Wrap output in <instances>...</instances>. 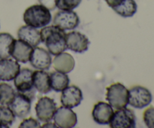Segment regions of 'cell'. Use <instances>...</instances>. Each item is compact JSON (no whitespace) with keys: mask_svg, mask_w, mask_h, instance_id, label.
<instances>
[{"mask_svg":"<svg viewBox=\"0 0 154 128\" xmlns=\"http://www.w3.org/2000/svg\"><path fill=\"white\" fill-rule=\"evenodd\" d=\"M65 30L52 25L41 30V42L45 43L48 52L56 56L67 50Z\"/></svg>","mask_w":154,"mask_h":128,"instance_id":"obj_1","label":"cell"},{"mask_svg":"<svg viewBox=\"0 0 154 128\" xmlns=\"http://www.w3.org/2000/svg\"><path fill=\"white\" fill-rule=\"evenodd\" d=\"M52 16L48 8L42 5H33L23 14V21L26 25L35 28H43L51 22Z\"/></svg>","mask_w":154,"mask_h":128,"instance_id":"obj_2","label":"cell"},{"mask_svg":"<svg viewBox=\"0 0 154 128\" xmlns=\"http://www.w3.org/2000/svg\"><path fill=\"white\" fill-rule=\"evenodd\" d=\"M106 99L113 108H126L129 104V90L121 83H114L107 87Z\"/></svg>","mask_w":154,"mask_h":128,"instance_id":"obj_3","label":"cell"},{"mask_svg":"<svg viewBox=\"0 0 154 128\" xmlns=\"http://www.w3.org/2000/svg\"><path fill=\"white\" fill-rule=\"evenodd\" d=\"M32 75V71L24 68L23 69H20L19 72L14 79L17 92L26 95L32 100L35 97L36 92V89L33 85Z\"/></svg>","mask_w":154,"mask_h":128,"instance_id":"obj_4","label":"cell"},{"mask_svg":"<svg viewBox=\"0 0 154 128\" xmlns=\"http://www.w3.org/2000/svg\"><path fill=\"white\" fill-rule=\"evenodd\" d=\"M112 128H134L136 125V117L132 110L123 108L114 111L110 122Z\"/></svg>","mask_w":154,"mask_h":128,"instance_id":"obj_5","label":"cell"},{"mask_svg":"<svg viewBox=\"0 0 154 128\" xmlns=\"http://www.w3.org/2000/svg\"><path fill=\"white\" fill-rule=\"evenodd\" d=\"M153 96L147 88L141 86H135L129 90V104L135 108H143L148 106Z\"/></svg>","mask_w":154,"mask_h":128,"instance_id":"obj_6","label":"cell"},{"mask_svg":"<svg viewBox=\"0 0 154 128\" xmlns=\"http://www.w3.org/2000/svg\"><path fill=\"white\" fill-rule=\"evenodd\" d=\"M80 23V19L76 12L72 11L61 10L54 15L53 25L63 30H75Z\"/></svg>","mask_w":154,"mask_h":128,"instance_id":"obj_7","label":"cell"},{"mask_svg":"<svg viewBox=\"0 0 154 128\" xmlns=\"http://www.w3.org/2000/svg\"><path fill=\"white\" fill-rule=\"evenodd\" d=\"M57 108V104L54 99L43 96L38 99L35 105L36 116L42 122H50L54 118Z\"/></svg>","mask_w":154,"mask_h":128,"instance_id":"obj_8","label":"cell"},{"mask_svg":"<svg viewBox=\"0 0 154 128\" xmlns=\"http://www.w3.org/2000/svg\"><path fill=\"white\" fill-rule=\"evenodd\" d=\"M54 123L57 127L72 128L78 123V116L72 108L66 106H61L57 108L54 116Z\"/></svg>","mask_w":154,"mask_h":128,"instance_id":"obj_9","label":"cell"},{"mask_svg":"<svg viewBox=\"0 0 154 128\" xmlns=\"http://www.w3.org/2000/svg\"><path fill=\"white\" fill-rule=\"evenodd\" d=\"M33 48L29 44L21 39H14L11 46L10 55L16 61L26 63L29 61Z\"/></svg>","mask_w":154,"mask_h":128,"instance_id":"obj_10","label":"cell"},{"mask_svg":"<svg viewBox=\"0 0 154 128\" xmlns=\"http://www.w3.org/2000/svg\"><path fill=\"white\" fill-rule=\"evenodd\" d=\"M67 49L75 53H84L88 50L90 41L85 35L80 32L72 31L66 35Z\"/></svg>","mask_w":154,"mask_h":128,"instance_id":"obj_11","label":"cell"},{"mask_svg":"<svg viewBox=\"0 0 154 128\" xmlns=\"http://www.w3.org/2000/svg\"><path fill=\"white\" fill-rule=\"evenodd\" d=\"M29 62L31 66L35 69L48 70L52 64V58L48 51L37 46L33 48Z\"/></svg>","mask_w":154,"mask_h":128,"instance_id":"obj_12","label":"cell"},{"mask_svg":"<svg viewBox=\"0 0 154 128\" xmlns=\"http://www.w3.org/2000/svg\"><path fill=\"white\" fill-rule=\"evenodd\" d=\"M32 101V100L26 95L17 92L9 107L16 117L19 118H25L30 113Z\"/></svg>","mask_w":154,"mask_h":128,"instance_id":"obj_13","label":"cell"},{"mask_svg":"<svg viewBox=\"0 0 154 128\" xmlns=\"http://www.w3.org/2000/svg\"><path fill=\"white\" fill-rule=\"evenodd\" d=\"M61 103L68 108L78 106L83 100V93L81 89L75 85L68 86L62 91Z\"/></svg>","mask_w":154,"mask_h":128,"instance_id":"obj_14","label":"cell"},{"mask_svg":"<svg viewBox=\"0 0 154 128\" xmlns=\"http://www.w3.org/2000/svg\"><path fill=\"white\" fill-rule=\"evenodd\" d=\"M113 107L109 103L99 102L94 105L92 115L96 123L101 125L109 124L114 114Z\"/></svg>","mask_w":154,"mask_h":128,"instance_id":"obj_15","label":"cell"},{"mask_svg":"<svg viewBox=\"0 0 154 128\" xmlns=\"http://www.w3.org/2000/svg\"><path fill=\"white\" fill-rule=\"evenodd\" d=\"M20 69V66L14 59H0V80L3 81H10L14 79Z\"/></svg>","mask_w":154,"mask_h":128,"instance_id":"obj_16","label":"cell"},{"mask_svg":"<svg viewBox=\"0 0 154 128\" xmlns=\"http://www.w3.org/2000/svg\"><path fill=\"white\" fill-rule=\"evenodd\" d=\"M52 63L56 71L66 74L72 72L75 66V61L73 57L65 51L58 55H56Z\"/></svg>","mask_w":154,"mask_h":128,"instance_id":"obj_17","label":"cell"},{"mask_svg":"<svg viewBox=\"0 0 154 128\" xmlns=\"http://www.w3.org/2000/svg\"><path fill=\"white\" fill-rule=\"evenodd\" d=\"M18 39L29 44L33 48L38 46L41 43L40 32L36 28L30 26H23L18 30Z\"/></svg>","mask_w":154,"mask_h":128,"instance_id":"obj_18","label":"cell"},{"mask_svg":"<svg viewBox=\"0 0 154 128\" xmlns=\"http://www.w3.org/2000/svg\"><path fill=\"white\" fill-rule=\"evenodd\" d=\"M33 85L36 90L41 93H48L52 90L50 81V74L45 70H37L33 72Z\"/></svg>","mask_w":154,"mask_h":128,"instance_id":"obj_19","label":"cell"},{"mask_svg":"<svg viewBox=\"0 0 154 128\" xmlns=\"http://www.w3.org/2000/svg\"><path fill=\"white\" fill-rule=\"evenodd\" d=\"M50 81L51 89L56 92H62L69 86L70 79L67 74L56 71L50 74Z\"/></svg>","mask_w":154,"mask_h":128,"instance_id":"obj_20","label":"cell"},{"mask_svg":"<svg viewBox=\"0 0 154 128\" xmlns=\"http://www.w3.org/2000/svg\"><path fill=\"white\" fill-rule=\"evenodd\" d=\"M137 4L135 0H123V2L113 10L123 17H131L137 11Z\"/></svg>","mask_w":154,"mask_h":128,"instance_id":"obj_21","label":"cell"},{"mask_svg":"<svg viewBox=\"0 0 154 128\" xmlns=\"http://www.w3.org/2000/svg\"><path fill=\"white\" fill-rule=\"evenodd\" d=\"M14 39L11 34L7 33H0V59L9 58L10 49Z\"/></svg>","mask_w":154,"mask_h":128,"instance_id":"obj_22","label":"cell"},{"mask_svg":"<svg viewBox=\"0 0 154 128\" xmlns=\"http://www.w3.org/2000/svg\"><path fill=\"white\" fill-rule=\"evenodd\" d=\"M15 114L8 105L0 106V127H10L15 120Z\"/></svg>","mask_w":154,"mask_h":128,"instance_id":"obj_23","label":"cell"},{"mask_svg":"<svg viewBox=\"0 0 154 128\" xmlns=\"http://www.w3.org/2000/svg\"><path fill=\"white\" fill-rule=\"evenodd\" d=\"M16 92L10 84L7 83L0 84V103L4 105H9L13 101Z\"/></svg>","mask_w":154,"mask_h":128,"instance_id":"obj_24","label":"cell"},{"mask_svg":"<svg viewBox=\"0 0 154 128\" xmlns=\"http://www.w3.org/2000/svg\"><path fill=\"white\" fill-rule=\"evenodd\" d=\"M82 0H56V6L60 10L72 11L78 7Z\"/></svg>","mask_w":154,"mask_h":128,"instance_id":"obj_25","label":"cell"},{"mask_svg":"<svg viewBox=\"0 0 154 128\" xmlns=\"http://www.w3.org/2000/svg\"><path fill=\"white\" fill-rule=\"evenodd\" d=\"M143 118L147 127L154 128V107H149L144 111Z\"/></svg>","mask_w":154,"mask_h":128,"instance_id":"obj_26","label":"cell"},{"mask_svg":"<svg viewBox=\"0 0 154 128\" xmlns=\"http://www.w3.org/2000/svg\"><path fill=\"white\" fill-rule=\"evenodd\" d=\"M20 128H36L41 127L40 123L33 117H29L23 120L19 126Z\"/></svg>","mask_w":154,"mask_h":128,"instance_id":"obj_27","label":"cell"},{"mask_svg":"<svg viewBox=\"0 0 154 128\" xmlns=\"http://www.w3.org/2000/svg\"><path fill=\"white\" fill-rule=\"evenodd\" d=\"M41 5L46 7L47 8L51 10H54L57 8L56 6V0H38Z\"/></svg>","mask_w":154,"mask_h":128,"instance_id":"obj_28","label":"cell"},{"mask_svg":"<svg viewBox=\"0 0 154 128\" xmlns=\"http://www.w3.org/2000/svg\"><path fill=\"white\" fill-rule=\"evenodd\" d=\"M105 2L108 4V5L113 9L114 8L117 7L119 5L121 4L123 0H105Z\"/></svg>","mask_w":154,"mask_h":128,"instance_id":"obj_29","label":"cell"},{"mask_svg":"<svg viewBox=\"0 0 154 128\" xmlns=\"http://www.w3.org/2000/svg\"><path fill=\"white\" fill-rule=\"evenodd\" d=\"M42 127H57V126L55 124V123H49V122H46V123L42 125Z\"/></svg>","mask_w":154,"mask_h":128,"instance_id":"obj_30","label":"cell"}]
</instances>
